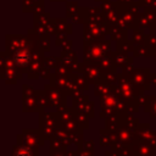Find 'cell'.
<instances>
[{
    "label": "cell",
    "instance_id": "6da1fadb",
    "mask_svg": "<svg viewBox=\"0 0 156 156\" xmlns=\"http://www.w3.org/2000/svg\"><path fill=\"white\" fill-rule=\"evenodd\" d=\"M29 60V55L27 52H23V51H20L15 55V61L17 65H26Z\"/></svg>",
    "mask_w": 156,
    "mask_h": 156
}]
</instances>
